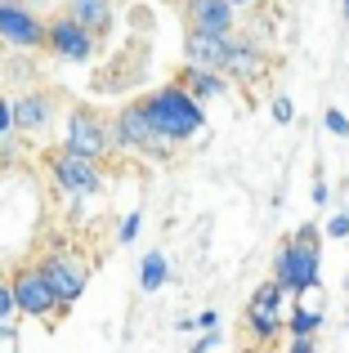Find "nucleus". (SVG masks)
I'll use <instances>...</instances> for the list:
<instances>
[{
	"mask_svg": "<svg viewBox=\"0 0 349 353\" xmlns=\"http://www.w3.org/2000/svg\"><path fill=\"white\" fill-rule=\"evenodd\" d=\"M134 233H139V215H126V224H121V241H134Z\"/></svg>",
	"mask_w": 349,
	"mask_h": 353,
	"instance_id": "b1692460",
	"label": "nucleus"
},
{
	"mask_svg": "<svg viewBox=\"0 0 349 353\" xmlns=\"http://www.w3.org/2000/svg\"><path fill=\"white\" fill-rule=\"evenodd\" d=\"M143 117H148L152 134L166 139V143H183V139H192L201 125H206V112H201V103L188 94L183 85H161L152 90L148 99H143Z\"/></svg>",
	"mask_w": 349,
	"mask_h": 353,
	"instance_id": "f257e3e1",
	"label": "nucleus"
},
{
	"mask_svg": "<svg viewBox=\"0 0 349 353\" xmlns=\"http://www.w3.org/2000/svg\"><path fill=\"white\" fill-rule=\"evenodd\" d=\"M0 41L9 50H36V45H45V23L32 9L14 5V0H0Z\"/></svg>",
	"mask_w": 349,
	"mask_h": 353,
	"instance_id": "0eeeda50",
	"label": "nucleus"
},
{
	"mask_svg": "<svg viewBox=\"0 0 349 353\" xmlns=\"http://www.w3.org/2000/svg\"><path fill=\"white\" fill-rule=\"evenodd\" d=\"M260 68H264L260 54H255L246 41H237V36H233V50H228V68L224 72H237V77H260Z\"/></svg>",
	"mask_w": 349,
	"mask_h": 353,
	"instance_id": "dca6fc26",
	"label": "nucleus"
},
{
	"mask_svg": "<svg viewBox=\"0 0 349 353\" xmlns=\"http://www.w3.org/2000/svg\"><path fill=\"white\" fill-rule=\"evenodd\" d=\"M291 353H314V336H296L291 340Z\"/></svg>",
	"mask_w": 349,
	"mask_h": 353,
	"instance_id": "a878e982",
	"label": "nucleus"
},
{
	"mask_svg": "<svg viewBox=\"0 0 349 353\" xmlns=\"http://www.w3.org/2000/svg\"><path fill=\"white\" fill-rule=\"evenodd\" d=\"M108 148H112V134H108L103 121L90 112V108H72V112H68V130H63V152L99 161Z\"/></svg>",
	"mask_w": 349,
	"mask_h": 353,
	"instance_id": "f03ea898",
	"label": "nucleus"
},
{
	"mask_svg": "<svg viewBox=\"0 0 349 353\" xmlns=\"http://www.w3.org/2000/svg\"><path fill=\"white\" fill-rule=\"evenodd\" d=\"M237 9L228 0H188V23L192 32H233Z\"/></svg>",
	"mask_w": 349,
	"mask_h": 353,
	"instance_id": "f8f14e48",
	"label": "nucleus"
},
{
	"mask_svg": "<svg viewBox=\"0 0 349 353\" xmlns=\"http://www.w3.org/2000/svg\"><path fill=\"white\" fill-rule=\"evenodd\" d=\"M166 139H157L152 134V125H148V117H143V108L139 103H130V108H121L117 112V125H112V148H121V152H148V157H166Z\"/></svg>",
	"mask_w": 349,
	"mask_h": 353,
	"instance_id": "39448f33",
	"label": "nucleus"
},
{
	"mask_svg": "<svg viewBox=\"0 0 349 353\" xmlns=\"http://www.w3.org/2000/svg\"><path fill=\"white\" fill-rule=\"evenodd\" d=\"M341 14H345V18H349V0H341Z\"/></svg>",
	"mask_w": 349,
	"mask_h": 353,
	"instance_id": "cd10ccee",
	"label": "nucleus"
},
{
	"mask_svg": "<svg viewBox=\"0 0 349 353\" xmlns=\"http://www.w3.org/2000/svg\"><path fill=\"white\" fill-rule=\"evenodd\" d=\"M166 277H170L166 255H161V250H148V255H143V268H139V286H143V291H161Z\"/></svg>",
	"mask_w": 349,
	"mask_h": 353,
	"instance_id": "f3484780",
	"label": "nucleus"
},
{
	"mask_svg": "<svg viewBox=\"0 0 349 353\" xmlns=\"http://www.w3.org/2000/svg\"><path fill=\"white\" fill-rule=\"evenodd\" d=\"M318 322H323V313H318V309H305V304H300V309L287 318V327H291V336H314Z\"/></svg>",
	"mask_w": 349,
	"mask_h": 353,
	"instance_id": "a211bd4d",
	"label": "nucleus"
},
{
	"mask_svg": "<svg viewBox=\"0 0 349 353\" xmlns=\"http://www.w3.org/2000/svg\"><path fill=\"white\" fill-rule=\"evenodd\" d=\"M9 112H14V130H45L54 117V99L50 94H23L18 103H9Z\"/></svg>",
	"mask_w": 349,
	"mask_h": 353,
	"instance_id": "ddd939ff",
	"label": "nucleus"
},
{
	"mask_svg": "<svg viewBox=\"0 0 349 353\" xmlns=\"http://www.w3.org/2000/svg\"><path fill=\"white\" fill-rule=\"evenodd\" d=\"M50 179H54V188L68 192V197H90V192L103 188L99 161H90V157H72V152L50 157Z\"/></svg>",
	"mask_w": 349,
	"mask_h": 353,
	"instance_id": "20e7f679",
	"label": "nucleus"
},
{
	"mask_svg": "<svg viewBox=\"0 0 349 353\" xmlns=\"http://www.w3.org/2000/svg\"><path fill=\"white\" fill-rule=\"evenodd\" d=\"M228 50H233L228 32H188V41H183V54H188L192 68H210V72L228 68Z\"/></svg>",
	"mask_w": 349,
	"mask_h": 353,
	"instance_id": "1a4fd4ad",
	"label": "nucleus"
},
{
	"mask_svg": "<svg viewBox=\"0 0 349 353\" xmlns=\"http://www.w3.org/2000/svg\"><path fill=\"white\" fill-rule=\"evenodd\" d=\"M14 130V112H9V99H0V134Z\"/></svg>",
	"mask_w": 349,
	"mask_h": 353,
	"instance_id": "393cba45",
	"label": "nucleus"
},
{
	"mask_svg": "<svg viewBox=\"0 0 349 353\" xmlns=\"http://www.w3.org/2000/svg\"><path fill=\"white\" fill-rule=\"evenodd\" d=\"M192 327H201V331H215V327H219V313H215V309L197 313V318H192Z\"/></svg>",
	"mask_w": 349,
	"mask_h": 353,
	"instance_id": "5701e85b",
	"label": "nucleus"
},
{
	"mask_svg": "<svg viewBox=\"0 0 349 353\" xmlns=\"http://www.w3.org/2000/svg\"><path fill=\"white\" fill-rule=\"evenodd\" d=\"M323 125L332 130V134H341V139H349V117H345V112H336V108H327Z\"/></svg>",
	"mask_w": 349,
	"mask_h": 353,
	"instance_id": "412c9836",
	"label": "nucleus"
},
{
	"mask_svg": "<svg viewBox=\"0 0 349 353\" xmlns=\"http://www.w3.org/2000/svg\"><path fill=\"white\" fill-rule=\"evenodd\" d=\"M14 313V286H9V277H0V322H9Z\"/></svg>",
	"mask_w": 349,
	"mask_h": 353,
	"instance_id": "aec40b11",
	"label": "nucleus"
},
{
	"mask_svg": "<svg viewBox=\"0 0 349 353\" xmlns=\"http://www.w3.org/2000/svg\"><path fill=\"white\" fill-rule=\"evenodd\" d=\"M45 45H50L59 59H72V63H86L90 54H94V32H86V27L77 23V18H54V23H45Z\"/></svg>",
	"mask_w": 349,
	"mask_h": 353,
	"instance_id": "6e6552de",
	"label": "nucleus"
},
{
	"mask_svg": "<svg viewBox=\"0 0 349 353\" xmlns=\"http://www.w3.org/2000/svg\"><path fill=\"white\" fill-rule=\"evenodd\" d=\"M327 237H349V215L345 210H336V215L327 219Z\"/></svg>",
	"mask_w": 349,
	"mask_h": 353,
	"instance_id": "4be33fe9",
	"label": "nucleus"
},
{
	"mask_svg": "<svg viewBox=\"0 0 349 353\" xmlns=\"http://www.w3.org/2000/svg\"><path fill=\"white\" fill-rule=\"evenodd\" d=\"M68 18H77L86 32H108L112 27V0H68Z\"/></svg>",
	"mask_w": 349,
	"mask_h": 353,
	"instance_id": "4468645a",
	"label": "nucleus"
},
{
	"mask_svg": "<svg viewBox=\"0 0 349 353\" xmlns=\"http://www.w3.org/2000/svg\"><path fill=\"white\" fill-rule=\"evenodd\" d=\"M9 286H14V309L18 313H27V318H50V313H59V295L45 282L41 268H18V273L9 277Z\"/></svg>",
	"mask_w": 349,
	"mask_h": 353,
	"instance_id": "423d86ee",
	"label": "nucleus"
},
{
	"mask_svg": "<svg viewBox=\"0 0 349 353\" xmlns=\"http://www.w3.org/2000/svg\"><path fill=\"white\" fill-rule=\"evenodd\" d=\"M183 90H188V94L201 103V99L224 94V90H228V81H224V77H215L210 68H192V72H188V85H183Z\"/></svg>",
	"mask_w": 349,
	"mask_h": 353,
	"instance_id": "2eb2a0df",
	"label": "nucleus"
},
{
	"mask_svg": "<svg viewBox=\"0 0 349 353\" xmlns=\"http://www.w3.org/2000/svg\"><path fill=\"white\" fill-rule=\"evenodd\" d=\"M41 273H45V282L54 286V295H59V309H68V304L81 300V291H86V268L68 255H50L41 264Z\"/></svg>",
	"mask_w": 349,
	"mask_h": 353,
	"instance_id": "9d476101",
	"label": "nucleus"
},
{
	"mask_svg": "<svg viewBox=\"0 0 349 353\" xmlns=\"http://www.w3.org/2000/svg\"><path fill=\"white\" fill-rule=\"evenodd\" d=\"M228 5H233V9H246V5H255V0H228Z\"/></svg>",
	"mask_w": 349,
	"mask_h": 353,
	"instance_id": "bb28decb",
	"label": "nucleus"
},
{
	"mask_svg": "<svg viewBox=\"0 0 349 353\" xmlns=\"http://www.w3.org/2000/svg\"><path fill=\"white\" fill-rule=\"evenodd\" d=\"M278 304H282V286L278 282H264L260 291L251 295V309H246V322H251V331L260 340H269L273 331L282 327V318H278Z\"/></svg>",
	"mask_w": 349,
	"mask_h": 353,
	"instance_id": "9b49d317",
	"label": "nucleus"
},
{
	"mask_svg": "<svg viewBox=\"0 0 349 353\" xmlns=\"http://www.w3.org/2000/svg\"><path fill=\"white\" fill-rule=\"evenodd\" d=\"M278 286L291 295H305L318 286V246L309 241H287L278 250Z\"/></svg>",
	"mask_w": 349,
	"mask_h": 353,
	"instance_id": "7ed1b4c3",
	"label": "nucleus"
},
{
	"mask_svg": "<svg viewBox=\"0 0 349 353\" xmlns=\"http://www.w3.org/2000/svg\"><path fill=\"white\" fill-rule=\"evenodd\" d=\"M273 121H278V125H291V121H296V103H291L287 94L273 99Z\"/></svg>",
	"mask_w": 349,
	"mask_h": 353,
	"instance_id": "6ab92c4d",
	"label": "nucleus"
}]
</instances>
